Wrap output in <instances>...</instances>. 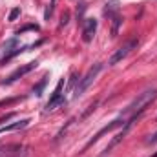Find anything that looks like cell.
I'll use <instances>...</instances> for the list:
<instances>
[{"label":"cell","instance_id":"9","mask_svg":"<svg viewBox=\"0 0 157 157\" xmlns=\"http://www.w3.org/2000/svg\"><path fill=\"white\" fill-rule=\"evenodd\" d=\"M28 119H22L20 122H15V124H9V126H6V128H0V133H4V132H13V130H18V128H24V126H28Z\"/></svg>","mask_w":157,"mask_h":157},{"label":"cell","instance_id":"11","mask_svg":"<svg viewBox=\"0 0 157 157\" xmlns=\"http://www.w3.org/2000/svg\"><path fill=\"white\" fill-rule=\"evenodd\" d=\"M53 6H55V0H51L49 7L46 9V13H44V17H46V18H49V17H51V13H53Z\"/></svg>","mask_w":157,"mask_h":157},{"label":"cell","instance_id":"7","mask_svg":"<svg viewBox=\"0 0 157 157\" xmlns=\"http://www.w3.org/2000/svg\"><path fill=\"white\" fill-rule=\"evenodd\" d=\"M37 68V62H28V64H24V66H20V68H17L9 77L6 78V80H2V84H13V82H17L18 78H22L24 75H28L29 71H33Z\"/></svg>","mask_w":157,"mask_h":157},{"label":"cell","instance_id":"15","mask_svg":"<svg viewBox=\"0 0 157 157\" xmlns=\"http://www.w3.org/2000/svg\"><path fill=\"white\" fill-rule=\"evenodd\" d=\"M152 157H157V154H154V155H152Z\"/></svg>","mask_w":157,"mask_h":157},{"label":"cell","instance_id":"14","mask_svg":"<svg viewBox=\"0 0 157 157\" xmlns=\"http://www.w3.org/2000/svg\"><path fill=\"white\" fill-rule=\"evenodd\" d=\"M68 18H70V13H64L62 15V20H60V26H66L68 24Z\"/></svg>","mask_w":157,"mask_h":157},{"label":"cell","instance_id":"5","mask_svg":"<svg viewBox=\"0 0 157 157\" xmlns=\"http://www.w3.org/2000/svg\"><path fill=\"white\" fill-rule=\"evenodd\" d=\"M62 88H64V80H59L57 88L53 90V93H51V97H49V101H48V104H46V112H51V110H55L57 106H64V104H66V99H64V95H62Z\"/></svg>","mask_w":157,"mask_h":157},{"label":"cell","instance_id":"10","mask_svg":"<svg viewBox=\"0 0 157 157\" xmlns=\"http://www.w3.org/2000/svg\"><path fill=\"white\" fill-rule=\"evenodd\" d=\"M18 17H20V7H13V9H11V13H9V17H7V20H11V22H13V20H17Z\"/></svg>","mask_w":157,"mask_h":157},{"label":"cell","instance_id":"3","mask_svg":"<svg viewBox=\"0 0 157 157\" xmlns=\"http://www.w3.org/2000/svg\"><path fill=\"white\" fill-rule=\"evenodd\" d=\"M124 124H126V119H124V117H119V119H115V121H112L110 124H106L104 128H101V130H99V132H97V133H95V135L88 141V143H86V146L82 148V152H80V154H84L90 146H93V144H95V143H97L102 135H104V133H110L112 130H115V128H119V126H124Z\"/></svg>","mask_w":157,"mask_h":157},{"label":"cell","instance_id":"1","mask_svg":"<svg viewBox=\"0 0 157 157\" xmlns=\"http://www.w3.org/2000/svg\"><path fill=\"white\" fill-rule=\"evenodd\" d=\"M157 99V88H150V90H144L143 93H139L128 106H126V110L122 112V115L121 117H124L126 121H130V122H135L137 119L141 117L143 113H144V110L154 102Z\"/></svg>","mask_w":157,"mask_h":157},{"label":"cell","instance_id":"13","mask_svg":"<svg viewBox=\"0 0 157 157\" xmlns=\"http://www.w3.org/2000/svg\"><path fill=\"white\" fill-rule=\"evenodd\" d=\"M157 143V132L154 133V135H150L148 139H146V144H155Z\"/></svg>","mask_w":157,"mask_h":157},{"label":"cell","instance_id":"8","mask_svg":"<svg viewBox=\"0 0 157 157\" xmlns=\"http://www.w3.org/2000/svg\"><path fill=\"white\" fill-rule=\"evenodd\" d=\"M95 31H97V20L95 18H86L84 24H82V40L84 42H91Z\"/></svg>","mask_w":157,"mask_h":157},{"label":"cell","instance_id":"6","mask_svg":"<svg viewBox=\"0 0 157 157\" xmlns=\"http://www.w3.org/2000/svg\"><path fill=\"white\" fill-rule=\"evenodd\" d=\"M132 124H133V122H130V121H126V124H124V128H122V132H119L117 135H115V137H113V139H112V141L108 143V146H106V148L102 150V154H101L99 157H108V155H110V154L113 152V148L117 146L119 143H122V139L126 137V133H128V130L132 128Z\"/></svg>","mask_w":157,"mask_h":157},{"label":"cell","instance_id":"2","mask_svg":"<svg viewBox=\"0 0 157 157\" xmlns=\"http://www.w3.org/2000/svg\"><path fill=\"white\" fill-rule=\"evenodd\" d=\"M101 71H102V64H93V66L88 70V73L80 78V80H78V84L75 86L73 97H80V95H82V93H84V91H86L90 86H91V82L97 78V75H99Z\"/></svg>","mask_w":157,"mask_h":157},{"label":"cell","instance_id":"4","mask_svg":"<svg viewBox=\"0 0 157 157\" xmlns=\"http://www.w3.org/2000/svg\"><path fill=\"white\" fill-rule=\"evenodd\" d=\"M133 48H137V39H132V40H128L126 44H122V46L119 48L117 51H115V53L110 57L108 64H110V66H115L117 62H121L122 59H126V57L130 55V51H132Z\"/></svg>","mask_w":157,"mask_h":157},{"label":"cell","instance_id":"12","mask_svg":"<svg viewBox=\"0 0 157 157\" xmlns=\"http://www.w3.org/2000/svg\"><path fill=\"white\" fill-rule=\"evenodd\" d=\"M44 84H46V78H42V80H40V84L37 86V88H35V90H33V91H35L37 95H42L40 91H42V88H44Z\"/></svg>","mask_w":157,"mask_h":157}]
</instances>
